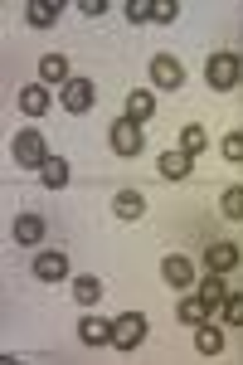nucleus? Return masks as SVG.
Masks as SVG:
<instances>
[{
	"mask_svg": "<svg viewBox=\"0 0 243 365\" xmlns=\"http://www.w3.org/2000/svg\"><path fill=\"white\" fill-rule=\"evenodd\" d=\"M15 166H25V170H39L44 161H49V141L39 137L34 127H25V132H15Z\"/></svg>",
	"mask_w": 243,
	"mask_h": 365,
	"instance_id": "f03ea898",
	"label": "nucleus"
},
{
	"mask_svg": "<svg viewBox=\"0 0 243 365\" xmlns=\"http://www.w3.org/2000/svg\"><path fill=\"white\" fill-rule=\"evenodd\" d=\"M210 317H214V312L205 307L200 297H190V302H180V322H185V327H200V322H210Z\"/></svg>",
	"mask_w": 243,
	"mask_h": 365,
	"instance_id": "b1692460",
	"label": "nucleus"
},
{
	"mask_svg": "<svg viewBox=\"0 0 243 365\" xmlns=\"http://www.w3.org/2000/svg\"><path fill=\"white\" fill-rule=\"evenodd\" d=\"M224 297H229V287L219 282V273H210V278H205V287H200V302H205L210 312H219V307H224Z\"/></svg>",
	"mask_w": 243,
	"mask_h": 365,
	"instance_id": "412c9836",
	"label": "nucleus"
},
{
	"mask_svg": "<svg viewBox=\"0 0 243 365\" xmlns=\"http://www.w3.org/2000/svg\"><path fill=\"white\" fill-rule=\"evenodd\" d=\"M78 10H83V15H103V10H108V0H78Z\"/></svg>",
	"mask_w": 243,
	"mask_h": 365,
	"instance_id": "c85d7f7f",
	"label": "nucleus"
},
{
	"mask_svg": "<svg viewBox=\"0 0 243 365\" xmlns=\"http://www.w3.org/2000/svg\"><path fill=\"white\" fill-rule=\"evenodd\" d=\"M20 113H25V117H44V113H49V88H44V83L20 88Z\"/></svg>",
	"mask_w": 243,
	"mask_h": 365,
	"instance_id": "4468645a",
	"label": "nucleus"
},
{
	"mask_svg": "<svg viewBox=\"0 0 243 365\" xmlns=\"http://www.w3.org/2000/svg\"><path fill=\"white\" fill-rule=\"evenodd\" d=\"M78 341H88V346H112V322H103V317H83L78 322Z\"/></svg>",
	"mask_w": 243,
	"mask_h": 365,
	"instance_id": "2eb2a0df",
	"label": "nucleus"
},
{
	"mask_svg": "<svg viewBox=\"0 0 243 365\" xmlns=\"http://www.w3.org/2000/svg\"><path fill=\"white\" fill-rule=\"evenodd\" d=\"M205 83L219 88V93L239 88V83H243V58H239V54H229V49L210 54V63H205Z\"/></svg>",
	"mask_w": 243,
	"mask_h": 365,
	"instance_id": "f257e3e1",
	"label": "nucleus"
},
{
	"mask_svg": "<svg viewBox=\"0 0 243 365\" xmlns=\"http://www.w3.org/2000/svg\"><path fill=\"white\" fill-rule=\"evenodd\" d=\"M175 15H180V5H175V0H161V5H151V20H156V25H170Z\"/></svg>",
	"mask_w": 243,
	"mask_h": 365,
	"instance_id": "a878e982",
	"label": "nucleus"
},
{
	"mask_svg": "<svg viewBox=\"0 0 243 365\" xmlns=\"http://www.w3.org/2000/svg\"><path fill=\"white\" fill-rule=\"evenodd\" d=\"M151 113H156V98H151L146 88H136V93H127V122H136V127H141V122H146Z\"/></svg>",
	"mask_w": 243,
	"mask_h": 365,
	"instance_id": "dca6fc26",
	"label": "nucleus"
},
{
	"mask_svg": "<svg viewBox=\"0 0 243 365\" xmlns=\"http://www.w3.org/2000/svg\"><path fill=\"white\" fill-rule=\"evenodd\" d=\"M127 20L146 25V20H151V5H146V0H132V5H127Z\"/></svg>",
	"mask_w": 243,
	"mask_h": 365,
	"instance_id": "cd10ccee",
	"label": "nucleus"
},
{
	"mask_svg": "<svg viewBox=\"0 0 243 365\" xmlns=\"http://www.w3.org/2000/svg\"><path fill=\"white\" fill-rule=\"evenodd\" d=\"M39 180H44L49 190H63V185H68V161H63V156H49V161L39 166Z\"/></svg>",
	"mask_w": 243,
	"mask_h": 365,
	"instance_id": "a211bd4d",
	"label": "nucleus"
},
{
	"mask_svg": "<svg viewBox=\"0 0 243 365\" xmlns=\"http://www.w3.org/2000/svg\"><path fill=\"white\" fill-rule=\"evenodd\" d=\"M161 273H165L170 287H190V282H195V263H190L185 253H170V258L161 263Z\"/></svg>",
	"mask_w": 243,
	"mask_h": 365,
	"instance_id": "9b49d317",
	"label": "nucleus"
},
{
	"mask_svg": "<svg viewBox=\"0 0 243 365\" xmlns=\"http://www.w3.org/2000/svg\"><path fill=\"white\" fill-rule=\"evenodd\" d=\"M108 141H112V151H117V156H141V146H146V141H141V127L127 122V117H117V122H112Z\"/></svg>",
	"mask_w": 243,
	"mask_h": 365,
	"instance_id": "423d86ee",
	"label": "nucleus"
},
{
	"mask_svg": "<svg viewBox=\"0 0 243 365\" xmlns=\"http://www.w3.org/2000/svg\"><path fill=\"white\" fill-rule=\"evenodd\" d=\"M112 215L132 225V220H141V215H146V200L136 195V190H117V195H112Z\"/></svg>",
	"mask_w": 243,
	"mask_h": 365,
	"instance_id": "ddd939ff",
	"label": "nucleus"
},
{
	"mask_svg": "<svg viewBox=\"0 0 243 365\" xmlns=\"http://www.w3.org/2000/svg\"><path fill=\"white\" fill-rule=\"evenodd\" d=\"M219 317H224L229 327H243V292H229L224 307H219Z\"/></svg>",
	"mask_w": 243,
	"mask_h": 365,
	"instance_id": "393cba45",
	"label": "nucleus"
},
{
	"mask_svg": "<svg viewBox=\"0 0 243 365\" xmlns=\"http://www.w3.org/2000/svg\"><path fill=\"white\" fill-rule=\"evenodd\" d=\"M219 215L234 220V225H243V185H229V190L219 195Z\"/></svg>",
	"mask_w": 243,
	"mask_h": 365,
	"instance_id": "aec40b11",
	"label": "nucleus"
},
{
	"mask_svg": "<svg viewBox=\"0 0 243 365\" xmlns=\"http://www.w3.org/2000/svg\"><path fill=\"white\" fill-rule=\"evenodd\" d=\"M44 220H39V215H20V220H15V229H10V234H15V244H25V249H34V244H44Z\"/></svg>",
	"mask_w": 243,
	"mask_h": 365,
	"instance_id": "9d476101",
	"label": "nucleus"
},
{
	"mask_svg": "<svg viewBox=\"0 0 243 365\" xmlns=\"http://www.w3.org/2000/svg\"><path fill=\"white\" fill-rule=\"evenodd\" d=\"M195 351H200V356H219V351H224V331L210 327V322H200V327H195Z\"/></svg>",
	"mask_w": 243,
	"mask_h": 365,
	"instance_id": "f3484780",
	"label": "nucleus"
},
{
	"mask_svg": "<svg viewBox=\"0 0 243 365\" xmlns=\"http://www.w3.org/2000/svg\"><path fill=\"white\" fill-rule=\"evenodd\" d=\"M146 341V317L141 312H122L117 322H112V346L117 351H136Z\"/></svg>",
	"mask_w": 243,
	"mask_h": 365,
	"instance_id": "7ed1b4c3",
	"label": "nucleus"
},
{
	"mask_svg": "<svg viewBox=\"0 0 243 365\" xmlns=\"http://www.w3.org/2000/svg\"><path fill=\"white\" fill-rule=\"evenodd\" d=\"M239 258H243V253H239V244H229V239H219V244H210V249H205V268L224 278L229 268H239Z\"/></svg>",
	"mask_w": 243,
	"mask_h": 365,
	"instance_id": "1a4fd4ad",
	"label": "nucleus"
},
{
	"mask_svg": "<svg viewBox=\"0 0 243 365\" xmlns=\"http://www.w3.org/2000/svg\"><path fill=\"white\" fill-rule=\"evenodd\" d=\"M180 83H185V68H180V58H175V54H156V58H151V88L175 93Z\"/></svg>",
	"mask_w": 243,
	"mask_h": 365,
	"instance_id": "39448f33",
	"label": "nucleus"
},
{
	"mask_svg": "<svg viewBox=\"0 0 243 365\" xmlns=\"http://www.w3.org/2000/svg\"><path fill=\"white\" fill-rule=\"evenodd\" d=\"M156 170H161V180H190V170H195V156H190V151H180V146H170V151H161Z\"/></svg>",
	"mask_w": 243,
	"mask_h": 365,
	"instance_id": "6e6552de",
	"label": "nucleus"
},
{
	"mask_svg": "<svg viewBox=\"0 0 243 365\" xmlns=\"http://www.w3.org/2000/svg\"><path fill=\"white\" fill-rule=\"evenodd\" d=\"M25 20H29V25H39V29L54 25V20H58V0H29V5H25Z\"/></svg>",
	"mask_w": 243,
	"mask_h": 365,
	"instance_id": "6ab92c4d",
	"label": "nucleus"
},
{
	"mask_svg": "<svg viewBox=\"0 0 243 365\" xmlns=\"http://www.w3.org/2000/svg\"><path fill=\"white\" fill-rule=\"evenodd\" d=\"M224 161H243V132H229L224 137Z\"/></svg>",
	"mask_w": 243,
	"mask_h": 365,
	"instance_id": "bb28decb",
	"label": "nucleus"
},
{
	"mask_svg": "<svg viewBox=\"0 0 243 365\" xmlns=\"http://www.w3.org/2000/svg\"><path fill=\"white\" fill-rule=\"evenodd\" d=\"M205 146H210V132H205L200 122H190L185 132H180V151H190V156H200Z\"/></svg>",
	"mask_w": 243,
	"mask_h": 365,
	"instance_id": "4be33fe9",
	"label": "nucleus"
},
{
	"mask_svg": "<svg viewBox=\"0 0 243 365\" xmlns=\"http://www.w3.org/2000/svg\"><path fill=\"white\" fill-rule=\"evenodd\" d=\"M29 268H34V278H39V282H63V278H68V253H63V249H44V253H34Z\"/></svg>",
	"mask_w": 243,
	"mask_h": 365,
	"instance_id": "0eeeda50",
	"label": "nucleus"
},
{
	"mask_svg": "<svg viewBox=\"0 0 243 365\" xmlns=\"http://www.w3.org/2000/svg\"><path fill=\"white\" fill-rule=\"evenodd\" d=\"M93 103H98V88L88 83V78H68L63 93H58V108H63V113H73V117L93 113Z\"/></svg>",
	"mask_w": 243,
	"mask_h": 365,
	"instance_id": "20e7f679",
	"label": "nucleus"
},
{
	"mask_svg": "<svg viewBox=\"0 0 243 365\" xmlns=\"http://www.w3.org/2000/svg\"><path fill=\"white\" fill-rule=\"evenodd\" d=\"M73 297H78L83 307H93V302L103 297V282L98 278H73Z\"/></svg>",
	"mask_w": 243,
	"mask_h": 365,
	"instance_id": "5701e85b",
	"label": "nucleus"
},
{
	"mask_svg": "<svg viewBox=\"0 0 243 365\" xmlns=\"http://www.w3.org/2000/svg\"><path fill=\"white\" fill-rule=\"evenodd\" d=\"M39 83L44 88H63L68 83V58L63 54H44L39 58Z\"/></svg>",
	"mask_w": 243,
	"mask_h": 365,
	"instance_id": "f8f14e48",
	"label": "nucleus"
}]
</instances>
